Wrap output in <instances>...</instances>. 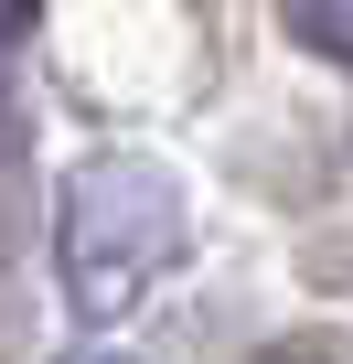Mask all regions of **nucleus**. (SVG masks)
Instances as JSON below:
<instances>
[{
	"label": "nucleus",
	"instance_id": "obj_1",
	"mask_svg": "<svg viewBox=\"0 0 353 364\" xmlns=\"http://www.w3.org/2000/svg\"><path fill=\"white\" fill-rule=\"evenodd\" d=\"M171 257H183V182L161 161L107 150L54 193V279L75 321H129Z\"/></svg>",
	"mask_w": 353,
	"mask_h": 364
},
{
	"label": "nucleus",
	"instance_id": "obj_2",
	"mask_svg": "<svg viewBox=\"0 0 353 364\" xmlns=\"http://www.w3.org/2000/svg\"><path fill=\"white\" fill-rule=\"evenodd\" d=\"M278 22L310 43V54H332V65H353V0H278Z\"/></svg>",
	"mask_w": 353,
	"mask_h": 364
},
{
	"label": "nucleus",
	"instance_id": "obj_3",
	"mask_svg": "<svg viewBox=\"0 0 353 364\" xmlns=\"http://www.w3.org/2000/svg\"><path fill=\"white\" fill-rule=\"evenodd\" d=\"M257 364H342V353H332V343H310V332H300V343H278V353H257Z\"/></svg>",
	"mask_w": 353,
	"mask_h": 364
},
{
	"label": "nucleus",
	"instance_id": "obj_4",
	"mask_svg": "<svg viewBox=\"0 0 353 364\" xmlns=\"http://www.w3.org/2000/svg\"><path fill=\"white\" fill-rule=\"evenodd\" d=\"M33 11H43V0H0V43H22V33H33Z\"/></svg>",
	"mask_w": 353,
	"mask_h": 364
}]
</instances>
